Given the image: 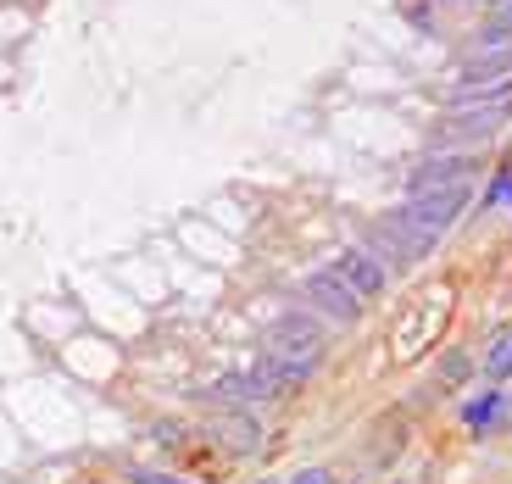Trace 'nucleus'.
I'll return each instance as SVG.
<instances>
[{
  "label": "nucleus",
  "mask_w": 512,
  "mask_h": 484,
  "mask_svg": "<svg viewBox=\"0 0 512 484\" xmlns=\"http://www.w3.org/2000/svg\"><path fill=\"white\" fill-rule=\"evenodd\" d=\"M262 351H268V362L284 373V379H307L312 368L323 362V351H329V340H323L318 318H301V312H284V318L268 323V334H262Z\"/></svg>",
  "instance_id": "obj_1"
},
{
  "label": "nucleus",
  "mask_w": 512,
  "mask_h": 484,
  "mask_svg": "<svg viewBox=\"0 0 512 484\" xmlns=\"http://www.w3.org/2000/svg\"><path fill=\"white\" fill-rule=\"evenodd\" d=\"M301 301H307L318 318H334V323H357L362 318V295L351 290L340 273H307V279H301Z\"/></svg>",
  "instance_id": "obj_2"
},
{
  "label": "nucleus",
  "mask_w": 512,
  "mask_h": 484,
  "mask_svg": "<svg viewBox=\"0 0 512 484\" xmlns=\"http://www.w3.org/2000/svg\"><path fill=\"white\" fill-rule=\"evenodd\" d=\"M329 273H340V279H346L362 301H373V295L384 290V262L373 251H362V245H346V251L329 262Z\"/></svg>",
  "instance_id": "obj_3"
},
{
  "label": "nucleus",
  "mask_w": 512,
  "mask_h": 484,
  "mask_svg": "<svg viewBox=\"0 0 512 484\" xmlns=\"http://www.w3.org/2000/svg\"><path fill=\"white\" fill-rule=\"evenodd\" d=\"M474 173H479V156H429V162L412 167L407 190L412 195H418V190H451L457 179H474Z\"/></svg>",
  "instance_id": "obj_4"
},
{
  "label": "nucleus",
  "mask_w": 512,
  "mask_h": 484,
  "mask_svg": "<svg viewBox=\"0 0 512 484\" xmlns=\"http://www.w3.org/2000/svg\"><path fill=\"white\" fill-rule=\"evenodd\" d=\"M501 407H507L501 395H479V401H468V407H462V423H468V429H490V423L501 418Z\"/></svg>",
  "instance_id": "obj_5"
},
{
  "label": "nucleus",
  "mask_w": 512,
  "mask_h": 484,
  "mask_svg": "<svg viewBox=\"0 0 512 484\" xmlns=\"http://www.w3.org/2000/svg\"><path fill=\"white\" fill-rule=\"evenodd\" d=\"M485 373H490V379H512V334H501V340L490 345V357H485Z\"/></svg>",
  "instance_id": "obj_6"
},
{
  "label": "nucleus",
  "mask_w": 512,
  "mask_h": 484,
  "mask_svg": "<svg viewBox=\"0 0 512 484\" xmlns=\"http://www.w3.org/2000/svg\"><path fill=\"white\" fill-rule=\"evenodd\" d=\"M501 201H512V173H501V179L490 184V195H485V206H501Z\"/></svg>",
  "instance_id": "obj_7"
},
{
  "label": "nucleus",
  "mask_w": 512,
  "mask_h": 484,
  "mask_svg": "<svg viewBox=\"0 0 512 484\" xmlns=\"http://www.w3.org/2000/svg\"><path fill=\"white\" fill-rule=\"evenodd\" d=\"M290 484H334V473H329V468H301Z\"/></svg>",
  "instance_id": "obj_8"
},
{
  "label": "nucleus",
  "mask_w": 512,
  "mask_h": 484,
  "mask_svg": "<svg viewBox=\"0 0 512 484\" xmlns=\"http://www.w3.org/2000/svg\"><path fill=\"white\" fill-rule=\"evenodd\" d=\"M134 484H190V479H173V473H134Z\"/></svg>",
  "instance_id": "obj_9"
}]
</instances>
